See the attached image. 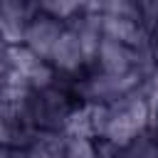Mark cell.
Wrapping results in <instances>:
<instances>
[{"label": "cell", "instance_id": "277c9868", "mask_svg": "<svg viewBox=\"0 0 158 158\" xmlns=\"http://www.w3.org/2000/svg\"><path fill=\"white\" fill-rule=\"evenodd\" d=\"M136 81H138L136 69L128 74H104V77H96L89 81L86 94L91 99H118V96L128 94Z\"/></svg>", "mask_w": 158, "mask_h": 158}, {"label": "cell", "instance_id": "8fae6325", "mask_svg": "<svg viewBox=\"0 0 158 158\" xmlns=\"http://www.w3.org/2000/svg\"><path fill=\"white\" fill-rule=\"evenodd\" d=\"M0 158H10V153H7V151H5L2 146H0Z\"/></svg>", "mask_w": 158, "mask_h": 158}, {"label": "cell", "instance_id": "9c48e42d", "mask_svg": "<svg viewBox=\"0 0 158 158\" xmlns=\"http://www.w3.org/2000/svg\"><path fill=\"white\" fill-rule=\"evenodd\" d=\"M123 148H126V158H158V148L148 138H141V136H136Z\"/></svg>", "mask_w": 158, "mask_h": 158}, {"label": "cell", "instance_id": "8992f818", "mask_svg": "<svg viewBox=\"0 0 158 158\" xmlns=\"http://www.w3.org/2000/svg\"><path fill=\"white\" fill-rule=\"evenodd\" d=\"M101 32H104V37H111V40L131 47V49H136L141 44V37H143V32H141L136 20H131V17H111V15H104Z\"/></svg>", "mask_w": 158, "mask_h": 158}, {"label": "cell", "instance_id": "7c38bea8", "mask_svg": "<svg viewBox=\"0 0 158 158\" xmlns=\"http://www.w3.org/2000/svg\"><path fill=\"white\" fill-rule=\"evenodd\" d=\"M101 158H106V156H101Z\"/></svg>", "mask_w": 158, "mask_h": 158}, {"label": "cell", "instance_id": "5b68a950", "mask_svg": "<svg viewBox=\"0 0 158 158\" xmlns=\"http://www.w3.org/2000/svg\"><path fill=\"white\" fill-rule=\"evenodd\" d=\"M49 59L59 69H64V72H74V69L81 67L84 52H81V44H79V37H77L74 30H62V35H59Z\"/></svg>", "mask_w": 158, "mask_h": 158}, {"label": "cell", "instance_id": "30bf717a", "mask_svg": "<svg viewBox=\"0 0 158 158\" xmlns=\"http://www.w3.org/2000/svg\"><path fill=\"white\" fill-rule=\"evenodd\" d=\"M27 15V0H0V17L25 20Z\"/></svg>", "mask_w": 158, "mask_h": 158}, {"label": "cell", "instance_id": "6da1fadb", "mask_svg": "<svg viewBox=\"0 0 158 158\" xmlns=\"http://www.w3.org/2000/svg\"><path fill=\"white\" fill-rule=\"evenodd\" d=\"M59 35H62L59 20L52 15H40L25 27V47H30L40 59H49Z\"/></svg>", "mask_w": 158, "mask_h": 158}, {"label": "cell", "instance_id": "ba28073f", "mask_svg": "<svg viewBox=\"0 0 158 158\" xmlns=\"http://www.w3.org/2000/svg\"><path fill=\"white\" fill-rule=\"evenodd\" d=\"M64 158H96L94 143L84 136H72L64 143Z\"/></svg>", "mask_w": 158, "mask_h": 158}, {"label": "cell", "instance_id": "7a4b0ae2", "mask_svg": "<svg viewBox=\"0 0 158 158\" xmlns=\"http://www.w3.org/2000/svg\"><path fill=\"white\" fill-rule=\"evenodd\" d=\"M7 59L15 69L17 77H22L25 81H30L32 86H47L52 79L49 67L44 64V59H40L30 47L25 44H12L7 47Z\"/></svg>", "mask_w": 158, "mask_h": 158}, {"label": "cell", "instance_id": "3957f363", "mask_svg": "<svg viewBox=\"0 0 158 158\" xmlns=\"http://www.w3.org/2000/svg\"><path fill=\"white\" fill-rule=\"evenodd\" d=\"M96 57H99L104 74H128V72H133V64H136V49H131L111 37H101Z\"/></svg>", "mask_w": 158, "mask_h": 158}, {"label": "cell", "instance_id": "52a82bcc", "mask_svg": "<svg viewBox=\"0 0 158 158\" xmlns=\"http://www.w3.org/2000/svg\"><path fill=\"white\" fill-rule=\"evenodd\" d=\"M67 126H69L72 136H84V138L94 136V128H91V106H84V109L74 111L69 116Z\"/></svg>", "mask_w": 158, "mask_h": 158}]
</instances>
